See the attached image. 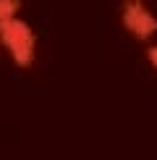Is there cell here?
Returning <instances> with one entry per match:
<instances>
[{"instance_id": "cell-1", "label": "cell", "mask_w": 157, "mask_h": 160, "mask_svg": "<svg viewBox=\"0 0 157 160\" xmlns=\"http://www.w3.org/2000/svg\"><path fill=\"white\" fill-rule=\"evenodd\" d=\"M0 45L16 68H31L37 61V34L21 16L0 21Z\"/></svg>"}, {"instance_id": "cell-2", "label": "cell", "mask_w": 157, "mask_h": 160, "mask_svg": "<svg viewBox=\"0 0 157 160\" xmlns=\"http://www.w3.org/2000/svg\"><path fill=\"white\" fill-rule=\"evenodd\" d=\"M121 26L139 42H149L157 34V16L147 8L144 0H123L121 3Z\"/></svg>"}, {"instance_id": "cell-4", "label": "cell", "mask_w": 157, "mask_h": 160, "mask_svg": "<svg viewBox=\"0 0 157 160\" xmlns=\"http://www.w3.org/2000/svg\"><path fill=\"white\" fill-rule=\"evenodd\" d=\"M144 52H147L149 66H152V68L157 71V42H155V45H147V50H144Z\"/></svg>"}, {"instance_id": "cell-3", "label": "cell", "mask_w": 157, "mask_h": 160, "mask_svg": "<svg viewBox=\"0 0 157 160\" xmlns=\"http://www.w3.org/2000/svg\"><path fill=\"white\" fill-rule=\"evenodd\" d=\"M21 8H24V0H0V21L21 16Z\"/></svg>"}]
</instances>
